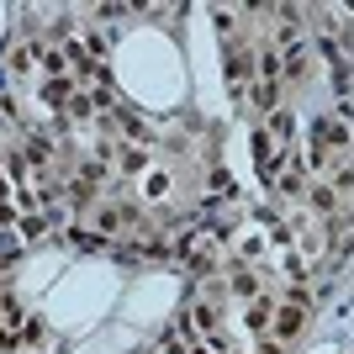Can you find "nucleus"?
Here are the masks:
<instances>
[{"mask_svg": "<svg viewBox=\"0 0 354 354\" xmlns=\"http://www.w3.org/2000/svg\"><path fill=\"white\" fill-rule=\"evenodd\" d=\"M95 233H106V238H138V233H143V222H138L133 207L101 201V207H95Z\"/></svg>", "mask_w": 354, "mask_h": 354, "instance_id": "obj_1", "label": "nucleus"}, {"mask_svg": "<svg viewBox=\"0 0 354 354\" xmlns=\"http://www.w3.org/2000/svg\"><path fill=\"white\" fill-rule=\"evenodd\" d=\"M307 317H312V307H307V296H291L286 307H275L270 312V328H275V344H291L301 328H307Z\"/></svg>", "mask_w": 354, "mask_h": 354, "instance_id": "obj_2", "label": "nucleus"}, {"mask_svg": "<svg viewBox=\"0 0 354 354\" xmlns=\"http://www.w3.org/2000/svg\"><path fill=\"white\" fill-rule=\"evenodd\" d=\"M254 85V53L243 43H227V95L233 101H243Z\"/></svg>", "mask_w": 354, "mask_h": 354, "instance_id": "obj_3", "label": "nucleus"}, {"mask_svg": "<svg viewBox=\"0 0 354 354\" xmlns=\"http://www.w3.org/2000/svg\"><path fill=\"white\" fill-rule=\"evenodd\" d=\"M270 312H275V307H270L265 296H254V301H249V312H243V323H249L254 333H265V328H270Z\"/></svg>", "mask_w": 354, "mask_h": 354, "instance_id": "obj_4", "label": "nucleus"}, {"mask_svg": "<svg viewBox=\"0 0 354 354\" xmlns=\"http://www.w3.org/2000/svg\"><path fill=\"white\" fill-rule=\"evenodd\" d=\"M233 291L243 296V301H254V296H259V275H254V270H238V281H233Z\"/></svg>", "mask_w": 354, "mask_h": 354, "instance_id": "obj_5", "label": "nucleus"}, {"mask_svg": "<svg viewBox=\"0 0 354 354\" xmlns=\"http://www.w3.org/2000/svg\"><path fill=\"white\" fill-rule=\"evenodd\" d=\"M143 196H148V201H164V196H169V175H148L143 180Z\"/></svg>", "mask_w": 354, "mask_h": 354, "instance_id": "obj_6", "label": "nucleus"}, {"mask_svg": "<svg viewBox=\"0 0 354 354\" xmlns=\"http://www.w3.org/2000/svg\"><path fill=\"white\" fill-rule=\"evenodd\" d=\"M254 354H281V344H265V349H254Z\"/></svg>", "mask_w": 354, "mask_h": 354, "instance_id": "obj_7", "label": "nucleus"}, {"mask_svg": "<svg viewBox=\"0 0 354 354\" xmlns=\"http://www.w3.org/2000/svg\"><path fill=\"white\" fill-rule=\"evenodd\" d=\"M191 354H212V349H207V344H196V349H191Z\"/></svg>", "mask_w": 354, "mask_h": 354, "instance_id": "obj_8", "label": "nucleus"}]
</instances>
